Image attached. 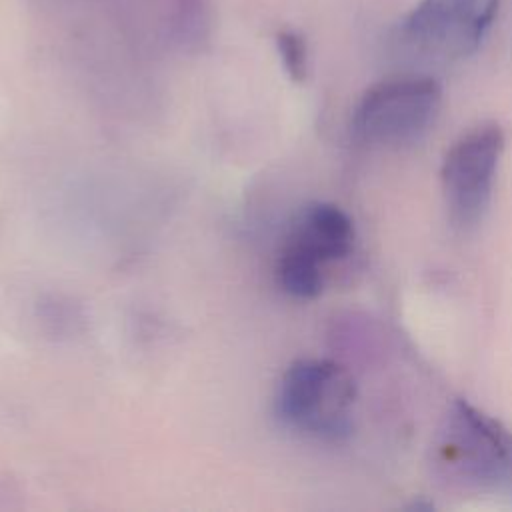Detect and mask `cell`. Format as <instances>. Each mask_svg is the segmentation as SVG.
<instances>
[{
    "label": "cell",
    "mask_w": 512,
    "mask_h": 512,
    "mask_svg": "<svg viewBox=\"0 0 512 512\" xmlns=\"http://www.w3.org/2000/svg\"><path fill=\"white\" fill-rule=\"evenodd\" d=\"M434 466L456 488L512 500V432L464 400L454 402L444 418Z\"/></svg>",
    "instance_id": "6da1fadb"
},
{
    "label": "cell",
    "mask_w": 512,
    "mask_h": 512,
    "mask_svg": "<svg viewBox=\"0 0 512 512\" xmlns=\"http://www.w3.org/2000/svg\"><path fill=\"white\" fill-rule=\"evenodd\" d=\"M354 402V380L340 364L306 358L284 372L278 386L276 412L298 430L336 440L350 430Z\"/></svg>",
    "instance_id": "7a4b0ae2"
},
{
    "label": "cell",
    "mask_w": 512,
    "mask_h": 512,
    "mask_svg": "<svg viewBox=\"0 0 512 512\" xmlns=\"http://www.w3.org/2000/svg\"><path fill=\"white\" fill-rule=\"evenodd\" d=\"M440 102V84L430 76L388 78L364 92L354 110L352 128L366 144L408 146L430 130Z\"/></svg>",
    "instance_id": "3957f363"
},
{
    "label": "cell",
    "mask_w": 512,
    "mask_h": 512,
    "mask_svg": "<svg viewBox=\"0 0 512 512\" xmlns=\"http://www.w3.org/2000/svg\"><path fill=\"white\" fill-rule=\"evenodd\" d=\"M502 152L504 132L494 122L474 126L446 152L442 192L450 222L456 228L468 230L482 220Z\"/></svg>",
    "instance_id": "277c9868"
},
{
    "label": "cell",
    "mask_w": 512,
    "mask_h": 512,
    "mask_svg": "<svg viewBox=\"0 0 512 512\" xmlns=\"http://www.w3.org/2000/svg\"><path fill=\"white\" fill-rule=\"evenodd\" d=\"M500 0H420L402 24L410 50L432 60L472 54L488 32Z\"/></svg>",
    "instance_id": "5b68a950"
},
{
    "label": "cell",
    "mask_w": 512,
    "mask_h": 512,
    "mask_svg": "<svg viewBox=\"0 0 512 512\" xmlns=\"http://www.w3.org/2000/svg\"><path fill=\"white\" fill-rule=\"evenodd\" d=\"M288 242L302 248L318 262L328 264L352 252L354 224L342 208L318 202L302 212Z\"/></svg>",
    "instance_id": "8992f818"
},
{
    "label": "cell",
    "mask_w": 512,
    "mask_h": 512,
    "mask_svg": "<svg viewBox=\"0 0 512 512\" xmlns=\"http://www.w3.org/2000/svg\"><path fill=\"white\" fill-rule=\"evenodd\" d=\"M278 282L292 296L316 298L324 288V264L288 242L278 260Z\"/></svg>",
    "instance_id": "52a82bcc"
},
{
    "label": "cell",
    "mask_w": 512,
    "mask_h": 512,
    "mask_svg": "<svg viewBox=\"0 0 512 512\" xmlns=\"http://www.w3.org/2000/svg\"><path fill=\"white\" fill-rule=\"evenodd\" d=\"M276 42L288 76L296 82H302L308 74V50L304 38L298 32L282 30L276 36Z\"/></svg>",
    "instance_id": "ba28073f"
}]
</instances>
